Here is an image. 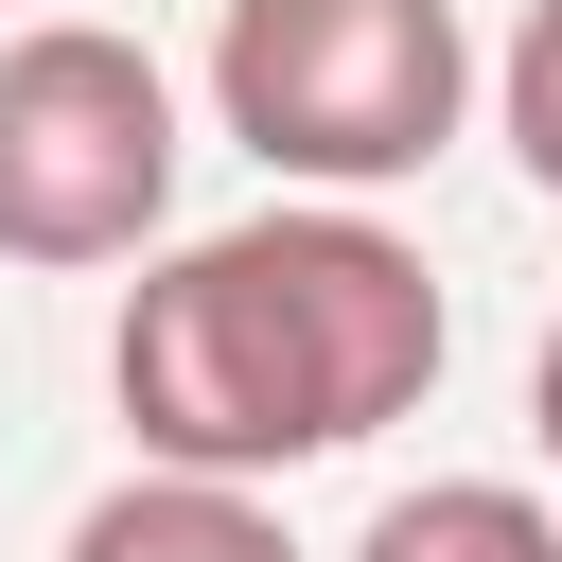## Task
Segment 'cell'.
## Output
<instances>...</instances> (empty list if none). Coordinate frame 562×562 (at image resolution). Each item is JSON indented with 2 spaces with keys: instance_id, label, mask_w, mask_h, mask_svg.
I'll return each instance as SVG.
<instances>
[{
  "instance_id": "7",
  "label": "cell",
  "mask_w": 562,
  "mask_h": 562,
  "mask_svg": "<svg viewBox=\"0 0 562 562\" xmlns=\"http://www.w3.org/2000/svg\"><path fill=\"white\" fill-rule=\"evenodd\" d=\"M527 404H544V457H562V316H544V369H527Z\"/></svg>"
},
{
  "instance_id": "6",
  "label": "cell",
  "mask_w": 562,
  "mask_h": 562,
  "mask_svg": "<svg viewBox=\"0 0 562 562\" xmlns=\"http://www.w3.org/2000/svg\"><path fill=\"white\" fill-rule=\"evenodd\" d=\"M492 105H509V158L562 193V0H527V18H509V53H492Z\"/></svg>"
},
{
  "instance_id": "2",
  "label": "cell",
  "mask_w": 562,
  "mask_h": 562,
  "mask_svg": "<svg viewBox=\"0 0 562 562\" xmlns=\"http://www.w3.org/2000/svg\"><path fill=\"white\" fill-rule=\"evenodd\" d=\"M474 105L457 0H228L211 18V123L281 193H404Z\"/></svg>"
},
{
  "instance_id": "5",
  "label": "cell",
  "mask_w": 562,
  "mask_h": 562,
  "mask_svg": "<svg viewBox=\"0 0 562 562\" xmlns=\"http://www.w3.org/2000/svg\"><path fill=\"white\" fill-rule=\"evenodd\" d=\"M351 562H562V509L544 492H509V474H422V492H386L369 509V544Z\"/></svg>"
},
{
  "instance_id": "4",
  "label": "cell",
  "mask_w": 562,
  "mask_h": 562,
  "mask_svg": "<svg viewBox=\"0 0 562 562\" xmlns=\"http://www.w3.org/2000/svg\"><path fill=\"white\" fill-rule=\"evenodd\" d=\"M53 562H299V544H281V509H263V474H193V457H158V474H123V492H88Z\"/></svg>"
},
{
  "instance_id": "3",
  "label": "cell",
  "mask_w": 562,
  "mask_h": 562,
  "mask_svg": "<svg viewBox=\"0 0 562 562\" xmlns=\"http://www.w3.org/2000/svg\"><path fill=\"white\" fill-rule=\"evenodd\" d=\"M176 228V88L105 18L0 35V263H140Z\"/></svg>"
},
{
  "instance_id": "1",
  "label": "cell",
  "mask_w": 562,
  "mask_h": 562,
  "mask_svg": "<svg viewBox=\"0 0 562 562\" xmlns=\"http://www.w3.org/2000/svg\"><path fill=\"white\" fill-rule=\"evenodd\" d=\"M439 351H457V316L422 281V246L369 193H281V211H246V228H211V246L123 281L105 386H123L140 457L299 474V457L386 439L439 386Z\"/></svg>"
}]
</instances>
